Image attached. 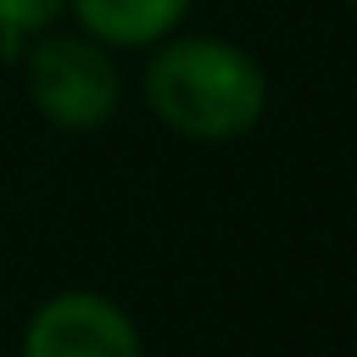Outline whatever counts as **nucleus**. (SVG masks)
<instances>
[{"label":"nucleus","instance_id":"7ed1b4c3","mask_svg":"<svg viewBox=\"0 0 357 357\" xmlns=\"http://www.w3.org/2000/svg\"><path fill=\"white\" fill-rule=\"evenodd\" d=\"M25 357H142V337L113 298L74 289L30 318Z\"/></svg>","mask_w":357,"mask_h":357},{"label":"nucleus","instance_id":"f257e3e1","mask_svg":"<svg viewBox=\"0 0 357 357\" xmlns=\"http://www.w3.org/2000/svg\"><path fill=\"white\" fill-rule=\"evenodd\" d=\"M142 93L172 132L196 142H230L264 118L269 84L240 45L191 35L152 54Z\"/></svg>","mask_w":357,"mask_h":357},{"label":"nucleus","instance_id":"39448f33","mask_svg":"<svg viewBox=\"0 0 357 357\" xmlns=\"http://www.w3.org/2000/svg\"><path fill=\"white\" fill-rule=\"evenodd\" d=\"M64 6H69V0H0V35L15 45L20 35L50 30Z\"/></svg>","mask_w":357,"mask_h":357},{"label":"nucleus","instance_id":"f03ea898","mask_svg":"<svg viewBox=\"0 0 357 357\" xmlns=\"http://www.w3.org/2000/svg\"><path fill=\"white\" fill-rule=\"evenodd\" d=\"M25 79H30L35 108L54 128H69V132L103 128L123 98V79L113 59L103 54L98 40H84V35H45L30 50Z\"/></svg>","mask_w":357,"mask_h":357},{"label":"nucleus","instance_id":"20e7f679","mask_svg":"<svg viewBox=\"0 0 357 357\" xmlns=\"http://www.w3.org/2000/svg\"><path fill=\"white\" fill-rule=\"evenodd\" d=\"M84 35H93L98 45H123V50H137V45H157L167 40L191 0H69Z\"/></svg>","mask_w":357,"mask_h":357},{"label":"nucleus","instance_id":"423d86ee","mask_svg":"<svg viewBox=\"0 0 357 357\" xmlns=\"http://www.w3.org/2000/svg\"><path fill=\"white\" fill-rule=\"evenodd\" d=\"M347 6H357V0H347Z\"/></svg>","mask_w":357,"mask_h":357}]
</instances>
